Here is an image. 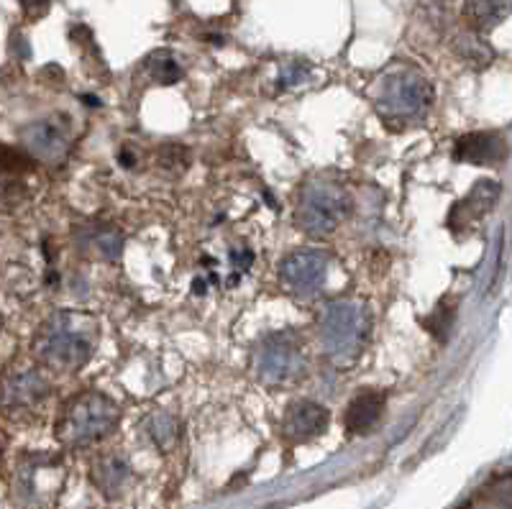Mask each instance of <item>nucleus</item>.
<instances>
[{"label": "nucleus", "instance_id": "23", "mask_svg": "<svg viewBox=\"0 0 512 509\" xmlns=\"http://www.w3.org/2000/svg\"><path fill=\"white\" fill-rule=\"evenodd\" d=\"M49 3L52 0H21V8H24V13L29 18H41L49 11Z\"/></svg>", "mask_w": 512, "mask_h": 509}, {"label": "nucleus", "instance_id": "13", "mask_svg": "<svg viewBox=\"0 0 512 509\" xmlns=\"http://www.w3.org/2000/svg\"><path fill=\"white\" fill-rule=\"evenodd\" d=\"M75 246L88 259L116 261L123 251V233L108 223H88L75 231Z\"/></svg>", "mask_w": 512, "mask_h": 509}, {"label": "nucleus", "instance_id": "8", "mask_svg": "<svg viewBox=\"0 0 512 509\" xmlns=\"http://www.w3.org/2000/svg\"><path fill=\"white\" fill-rule=\"evenodd\" d=\"M64 469L59 456H29L16 474V494L26 504H44L62 486Z\"/></svg>", "mask_w": 512, "mask_h": 509}, {"label": "nucleus", "instance_id": "9", "mask_svg": "<svg viewBox=\"0 0 512 509\" xmlns=\"http://www.w3.org/2000/svg\"><path fill=\"white\" fill-rule=\"evenodd\" d=\"M49 394V382L36 366H13L0 374V410L24 412Z\"/></svg>", "mask_w": 512, "mask_h": 509}, {"label": "nucleus", "instance_id": "15", "mask_svg": "<svg viewBox=\"0 0 512 509\" xmlns=\"http://www.w3.org/2000/svg\"><path fill=\"white\" fill-rule=\"evenodd\" d=\"M454 157L469 164H497L505 159V141L495 131H477L456 141Z\"/></svg>", "mask_w": 512, "mask_h": 509}, {"label": "nucleus", "instance_id": "14", "mask_svg": "<svg viewBox=\"0 0 512 509\" xmlns=\"http://www.w3.org/2000/svg\"><path fill=\"white\" fill-rule=\"evenodd\" d=\"M387 407V397L377 389H361L346 407V430L349 435H367L379 425Z\"/></svg>", "mask_w": 512, "mask_h": 509}, {"label": "nucleus", "instance_id": "18", "mask_svg": "<svg viewBox=\"0 0 512 509\" xmlns=\"http://www.w3.org/2000/svg\"><path fill=\"white\" fill-rule=\"evenodd\" d=\"M144 70L149 75V80L157 82V85H175V82L182 80L180 62L167 49H159V52L149 54V59L144 62Z\"/></svg>", "mask_w": 512, "mask_h": 509}, {"label": "nucleus", "instance_id": "20", "mask_svg": "<svg viewBox=\"0 0 512 509\" xmlns=\"http://www.w3.org/2000/svg\"><path fill=\"white\" fill-rule=\"evenodd\" d=\"M456 52L464 62H469L472 67H487L495 52L489 49V44L484 39H479L477 31H466V34L456 36Z\"/></svg>", "mask_w": 512, "mask_h": 509}, {"label": "nucleus", "instance_id": "2", "mask_svg": "<svg viewBox=\"0 0 512 509\" xmlns=\"http://www.w3.org/2000/svg\"><path fill=\"white\" fill-rule=\"evenodd\" d=\"M372 105L387 128H408L423 121L433 108L431 80L413 64L395 62L384 67L372 82Z\"/></svg>", "mask_w": 512, "mask_h": 509}, {"label": "nucleus", "instance_id": "1", "mask_svg": "<svg viewBox=\"0 0 512 509\" xmlns=\"http://www.w3.org/2000/svg\"><path fill=\"white\" fill-rule=\"evenodd\" d=\"M98 320L82 310H54L34 336V356L57 374H75L93 359Z\"/></svg>", "mask_w": 512, "mask_h": 509}, {"label": "nucleus", "instance_id": "19", "mask_svg": "<svg viewBox=\"0 0 512 509\" xmlns=\"http://www.w3.org/2000/svg\"><path fill=\"white\" fill-rule=\"evenodd\" d=\"M34 167L26 151H16L11 146H0V187L18 185L29 169Z\"/></svg>", "mask_w": 512, "mask_h": 509}, {"label": "nucleus", "instance_id": "5", "mask_svg": "<svg viewBox=\"0 0 512 509\" xmlns=\"http://www.w3.org/2000/svg\"><path fill=\"white\" fill-rule=\"evenodd\" d=\"M351 213V197L331 180H310L300 192L295 226L313 238L331 236Z\"/></svg>", "mask_w": 512, "mask_h": 509}, {"label": "nucleus", "instance_id": "7", "mask_svg": "<svg viewBox=\"0 0 512 509\" xmlns=\"http://www.w3.org/2000/svg\"><path fill=\"white\" fill-rule=\"evenodd\" d=\"M331 259L326 251L303 249L287 256L280 267V282L292 297H315L328 279Z\"/></svg>", "mask_w": 512, "mask_h": 509}, {"label": "nucleus", "instance_id": "10", "mask_svg": "<svg viewBox=\"0 0 512 509\" xmlns=\"http://www.w3.org/2000/svg\"><path fill=\"white\" fill-rule=\"evenodd\" d=\"M70 121L64 116L41 118L21 128V144L29 157L41 162H59L70 149Z\"/></svg>", "mask_w": 512, "mask_h": 509}, {"label": "nucleus", "instance_id": "26", "mask_svg": "<svg viewBox=\"0 0 512 509\" xmlns=\"http://www.w3.org/2000/svg\"><path fill=\"white\" fill-rule=\"evenodd\" d=\"M0 456H3V443H0Z\"/></svg>", "mask_w": 512, "mask_h": 509}, {"label": "nucleus", "instance_id": "22", "mask_svg": "<svg viewBox=\"0 0 512 509\" xmlns=\"http://www.w3.org/2000/svg\"><path fill=\"white\" fill-rule=\"evenodd\" d=\"M454 318H456V310L454 307H446V300L438 305V310H433L431 320H425V328H428V333H433L436 338H441V341H446L448 330H451V325H454Z\"/></svg>", "mask_w": 512, "mask_h": 509}, {"label": "nucleus", "instance_id": "21", "mask_svg": "<svg viewBox=\"0 0 512 509\" xmlns=\"http://www.w3.org/2000/svg\"><path fill=\"white\" fill-rule=\"evenodd\" d=\"M146 435L152 440L159 451H169L175 446L177 440V423L175 417L167 415V412H154V415L146 417Z\"/></svg>", "mask_w": 512, "mask_h": 509}, {"label": "nucleus", "instance_id": "4", "mask_svg": "<svg viewBox=\"0 0 512 509\" xmlns=\"http://www.w3.org/2000/svg\"><path fill=\"white\" fill-rule=\"evenodd\" d=\"M121 420V410L111 397L100 392H80L62 407L57 438L67 448L93 446L111 435Z\"/></svg>", "mask_w": 512, "mask_h": 509}, {"label": "nucleus", "instance_id": "11", "mask_svg": "<svg viewBox=\"0 0 512 509\" xmlns=\"http://www.w3.org/2000/svg\"><path fill=\"white\" fill-rule=\"evenodd\" d=\"M497 197H500V185L492 180H482L474 185V190L461 200V203L454 205L451 210V218H448V226L451 231H469L489 213V210L495 208Z\"/></svg>", "mask_w": 512, "mask_h": 509}, {"label": "nucleus", "instance_id": "3", "mask_svg": "<svg viewBox=\"0 0 512 509\" xmlns=\"http://www.w3.org/2000/svg\"><path fill=\"white\" fill-rule=\"evenodd\" d=\"M369 333H372V315L361 302L336 300L320 313V348L336 364H354L367 348Z\"/></svg>", "mask_w": 512, "mask_h": 509}, {"label": "nucleus", "instance_id": "25", "mask_svg": "<svg viewBox=\"0 0 512 509\" xmlns=\"http://www.w3.org/2000/svg\"><path fill=\"white\" fill-rule=\"evenodd\" d=\"M305 75H308V70H305V67H297V64H292V70L282 72V82H290V85H295V82L303 80Z\"/></svg>", "mask_w": 512, "mask_h": 509}, {"label": "nucleus", "instance_id": "12", "mask_svg": "<svg viewBox=\"0 0 512 509\" xmlns=\"http://www.w3.org/2000/svg\"><path fill=\"white\" fill-rule=\"evenodd\" d=\"M328 423H331V412L318 402H295L290 405L285 417V435L292 443H308V440L320 438L326 433Z\"/></svg>", "mask_w": 512, "mask_h": 509}, {"label": "nucleus", "instance_id": "16", "mask_svg": "<svg viewBox=\"0 0 512 509\" xmlns=\"http://www.w3.org/2000/svg\"><path fill=\"white\" fill-rule=\"evenodd\" d=\"M90 476H93L95 486H98L105 497L116 499V497H121L123 489H126V484H128V479H131V466H128L126 458L111 453V456H100L98 461L93 463Z\"/></svg>", "mask_w": 512, "mask_h": 509}, {"label": "nucleus", "instance_id": "6", "mask_svg": "<svg viewBox=\"0 0 512 509\" xmlns=\"http://www.w3.org/2000/svg\"><path fill=\"white\" fill-rule=\"evenodd\" d=\"M251 369H254L256 379L269 387L300 382L308 371L303 338L292 330H280V333L262 338L251 356Z\"/></svg>", "mask_w": 512, "mask_h": 509}, {"label": "nucleus", "instance_id": "24", "mask_svg": "<svg viewBox=\"0 0 512 509\" xmlns=\"http://www.w3.org/2000/svg\"><path fill=\"white\" fill-rule=\"evenodd\" d=\"M118 162H121L123 169H134L139 159H136V151L131 146H123L121 154H118Z\"/></svg>", "mask_w": 512, "mask_h": 509}, {"label": "nucleus", "instance_id": "17", "mask_svg": "<svg viewBox=\"0 0 512 509\" xmlns=\"http://www.w3.org/2000/svg\"><path fill=\"white\" fill-rule=\"evenodd\" d=\"M510 13V0H464V18L474 31H492Z\"/></svg>", "mask_w": 512, "mask_h": 509}]
</instances>
